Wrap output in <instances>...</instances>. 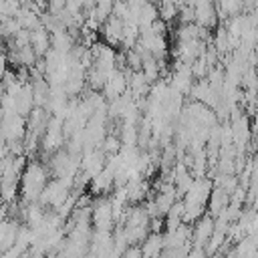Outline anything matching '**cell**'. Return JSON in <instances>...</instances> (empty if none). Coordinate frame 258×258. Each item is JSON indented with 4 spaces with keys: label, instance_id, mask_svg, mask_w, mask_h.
<instances>
[{
    "label": "cell",
    "instance_id": "1",
    "mask_svg": "<svg viewBox=\"0 0 258 258\" xmlns=\"http://www.w3.org/2000/svg\"><path fill=\"white\" fill-rule=\"evenodd\" d=\"M48 169L42 161L34 159V161H26V167L20 175L18 181V194H20V202L24 204H36L44 185L48 183Z\"/></svg>",
    "mask_w": 258,
    "mask_h": 258
},
{
    "label": "cell",
    "instance_id": "2",
    "mask_svg": "<svg viewBox=\"0 0 258 258\" xmlns=\"http://www.w3.org/2000/svg\"><path fill=\"white\" fill-rule=\"evenodd\" d=\"M73 191V179H60V177H54V179H48V183L44 185L40 198H38V206L42 208H54L58 210L67 198L71 196Z\"/></svg>",
    "mask_w": 258,
    "mask_h": 258
},
{
    "label": "cell",
    "instance_id": "3",
    "mask_svg": "<svg viewBox=\"0 0 258 258\" xmlns=\"http://www.w3.org/2000/svg\"><path fill=\"white\" fill-rule=\"evenodd\" d=\"M89 210H91V224L95 226V232H111L113 222H115L111 198H107V196L95 198L93 204L89 206Z\"/></svg>",
    "mask_w": 258,
    "mask_h": 258
},
{
    "label": "cell",
    "instance_id": "4",
    "mask_svg": "<svg viewBox=\"0 0 258 258\" xmlns=\"http://www.w3.org/2000/svg\"><path fill=\"white\" fill-rule=\"evenodd\" d=\"M26 135V119L20 115H2L0 119V137L6 143H20Z\"/></svg>",
    "mask_w": 258,
    "mask_h": 258
},
{
    "label": "cell",
    "instance_id": "5",
    "mask_svg": "<svg viewBox=\"0 0 258 258\" xmlns=\"http://www.w3.org/2000/svg\"><path fill=\"white\" fill-rule=\"evenodd\" d=\"M218 14L216 6L212 2H194V24L204 28V30H214L218 28Z\"/></svg>",
    "mask_w": 258,
    "mask_h": 258
},
{
    "label": "cell",
    "instance_id": "6",
    "mask_svg": "<svg viewBox=\"0 0 258 258\" xmlns=\"http://www.w3.org/2000/svg\"><path fill=\"white\" fill-rule=\"evenodd\" d=\"M103 91H105V97H107L109 101L121 99V97L127 93V71L113 69L111 75L107 77L105 85H103Z\"/></svg>",
    "mask_w": 258,
    "mask_h": 258
},
{
    "label": "cell",
    "instance_id": "7",
    "mask_svg": "<svg viewBox=\"0 0 258 258\" xmlns=\"http://www.w3.org/2000/svg\"><path fill=\"white\" fill-rule=\"evenodd\" d=\"M101 36L107 46H121V36H123V20L117 16H109L101 24Z\"/></svg>",
    "mask_w": 258,
    "mask_h": 258
},
{
    "label": "cell",
    "instance_id": "8",
    "mask_svg": "<svg viewBox=\"0 0 258 258\" xmlns=\"http://www.w3.org/2000/svg\"><path fill=\"white\" fill-rule=\"evenodd\" d=\"M196 226H191V244L196 248H204L214 232V218L212 216H202L198 222H194Z\"/></svg>",
    "mask_w": 258,
    "mask_h": 258
},
{
    "label": "cell",
    "instance_id": "9",
    "mask_svg": "<svg viewBox=\"0 0 258 258\" xmlns=\"http://www.w3.org/2000/svg\"><path fill=\"white\" fill-rule=\"evenodd\" d=\"M141 258H159L163 252V236L161 234H147L139 246Z\"/></svg>",
    "mask_w": 258,
    "mask_h": 258
},
{
    "label": "cell",
    "instance_id": "10",
    "mask_svg": "<svg viewBox=\"0 0 258 258\" xmlns=\"http://www.w3.org/2000/svg\"><path fill=\"white\" fill-rule=\"evenodd\" d=\"M155 8H157V18L161 22H165L167 26H171L177 20V4H173V2H161Z\"/></svg>",
    "mask_w": 258,
    "mask_h": 258
},
{
    "label": "cell",
    "instance_id": "11",
    "mask_svg": "<svg viewBox=\"0 0 258 258\" xmlns=\"http://www.w3.org/2000/svg\"><path fill=\"white\" fill-rule=\"evenodd\" d=\"M121 258H141V250H139V246H127L125 252L121 254Z\"/></svg>",
    "mask_w": 258,
    "mask_h": 258
},
{
    "label": "cell",
    "instance_id": "12",
    "mask_svg": "<svg viewBox=\"0 0 258 258\" xmlns=\"http://www.w3.org/2000/svg\"><path fill=\"white\" fill-rule=\"evenodd\" d=\"M185 258H206V252H204V248H191L189 252H187V256Z\"/></svg>",
    "mask_w": 258,
    "mask_h": 258
}]
</instances>
